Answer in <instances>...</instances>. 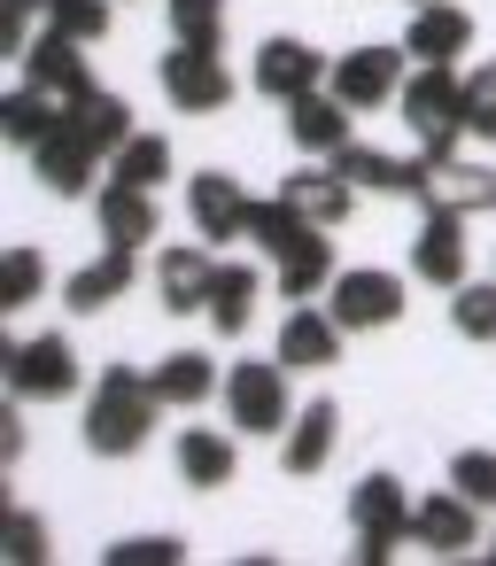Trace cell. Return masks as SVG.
Masks as SVG:
<instances>
[{
  "label": "cell",
  "instance_id": "6da1fadb",
  "mask_svg": "<svg viewBox=\"0 0 496 566\" xmlns=\"http://www.w3.org/2000/svg\"><path fill=\"white\" fill-rule=\"evenodd\" d=\"M156 419H163V396H156V380L148 373H133V365H102L94 373V396H86V450L94 458H140L148 450V434H156Z\"/></svg>",
  "mask_w": 496,
  "mask_h": 566
},
{
  "label": "cell",
  "instance_id": "7a4b0ae2",
  "mask_svg": "<svg viewBox=\"0 0 496 566\" xmlns=\"http://www.w3.org/2000/svg\"><path fill=\"white\" fill-rule=\"evenodd\" d=\"M395 109H403V125L419 133V148H426L434 164L457 156V140H465V78H457L450 63H411Z\"/></svg>",
  "mask_w": 496,
  "mask_h": 566
},
{
  "label": "cell",
  "instance_id": "3957f363",
  "mask_svg": "<svg viewBox=\"0 0 496 566\" xmlns=\"http://www.w3.org/2000/svg\"><path fill=\"white\" fill-rule=\"evenodd\" d=\"M349 543H357V566H388L403 543H411V489L395 473H365L349 489Z\"/></svg>",
  "mask_w": 496,
  "mask_h": 566
},
{
  "label": "cell",
  "instance_id": "277c9868",
  "mask_svg": "<svg viewBox=\"0 0 496 566\" xmlns=\"http://www.w3.org/2000/svg\"><path fill=\"white\" fill-rule=\"evenodd\" d=\"M287 365L279 357H241L225 365V427L233 434H287L295 419V396H287Z\"/></svg>",
  "mask_w": 496,
  "mask_h": 566
},
{
  "label": "cell",
  "instance_id": "5b68a950",
  "mask_svg": "<svg viewBox=\"0 0 496 566\" xmlns=\"http://www.w3.org/2000/svg\"><path fill=\"white\" fill-rule=\"evenodd\" d=\"M156 86H163V102H171L179 117H218V109L233 102L225 55H218V48H187V40H171V55L156 63Z\"/></svg>",
  "mask_w": 496,
  "mask_h": 566
},
{
  "label": "cell",
  "instance_id": "8992f818",
  "mask_svg": "<svg viewBox=\"0 0 496 566\" xmlns=\"http://www.w3.org/2000/svg\"><path fill=\"white\" fill-rule=\"evenodd\" d=\"M86 380L71 334H32V342H9V396L17 403H63L71 388Z\"/></svg>",
  "mask_w": 496,
  "mask_h": 566
},
{
  "label": "cell",
  "instance_id": "52a82bcc",
  "mask_svg": "<svg viewBox=\"0 0 496 566\" xmlns=\"http://www.w3.org/2000/svg\"><path fill=\"white\" fill-rule=\"evenodd\" d=\"M403 78H411V55H403V48H349V55H334V71H326V86H334L357 117L380 109V102H395Z\"/></svg>",
  "mask_w": 496,
  "mask_h": 566
},
{
  "label": "cell",
  "instance_id": "ba28073f",
  "mask_svg": "<svg viewBox=\"0 0 496 566\" xmlns=\"http://www.w3.org/2000/svg\"><path fill=\"white\" fill-rule=\"evenodd\" d=\"M326 311H334L349 334H380V326L403 318V280L380 272V264H357V272H341V280L326 287Z\"/></svg>",
  "mask_w": 496,
  "mask_h": 566
},
{
  "label": "cell",
  "instance_id": "9c48e42d",
  "mask_svg": "<svg viewBox=\"0 0 496 566\" xmlns=\"http://www.w3.org/2000/svg\"><path fill=\"white\" fill-rule=\"evenodd\" d=\"M102 164H109V156H102V148H94V140L71 125V109H63V125H55L40 148H32V179H40L48 195H63V202H71V195H94Z\"/></svg>",
  "mask_w": 496,
  "mask_h": 566
},
{
  "label": "cell",
  "instance_id": "30bf717a",
  "mask_svg": "<svg viewBox=\"0 0 496 566\" xmlns=\"http://www.w3.org/2000/svg\"><path fill=\"white\" fill-rule=\"evenodd\" d=\"M411 543L434 551V558H465V551H481V543H488V535H481V504L457 496V489L419 496V504H411Z\"/></svg>",
  "mask_w": 496,
  "mask_h": 566
},
{
  "label": "cell",
  "instance_id": "8fae6325",
  "mask_svg": "<svg viewBox=\"0 0 496 566\" xmlns=\"http://www.w3.org/2000/svg\"><path fill=\"white\" fill-rule=\"evenodd\" d=\"M326 71H334V63H326L310 40H287V32H279V40H264V48H256V63H249V86H256L264 102H279V109H287L295 94L326 86Z\"/></svg>",
  "mask_w": 496,
  "mask_h": 566
},
{
  "label": "cell",
  "instance_id": "7c38bea8",
  "mask_svg": "<svg viewBox=\"0 0 496 566\" xmlns=\"http://www.w3.org/2000/svg\"><path fill=\"white\" fill-rule=\"evenodd\" d=\"M187 226H194V241H210V249L241 241V233H249V187H241L233 171H194V179H187Z\"/></svg>",
  "mask_w": 496,
  "mask_h": 566
},
{
  "label": "cell",
  "instance_id": "4fadbf2b",
  "mask_svg": "<svg viewBox=\"0 0 496 566\" xmlns=\"http://www.w3.org/2000/svg\"><path fill=\"white\" fill-rule=\"evenodd\" d=\"M341 342H349V326L326 303H295L287 326H279V342H272V357L287 373H326V365H341Z\"/></svg>",
  "mask_w": 496,
  "mask_h": 566
},
{
  "label": "cell",
  "instance_id": "5bb4252c",
  "mask_svg": "<svg viewBox=\"0 0 496 566\" xmlns=\"http://www.w3.org/2000/svg\"><path fill=\"white\" fill-rule=\"evenodd\" d=\"M334 450H341V403L318 396V403H303V411L287 419V434H279V465H287L295 481H318V473L334 465Z\"/></svg>",
  "mask_w": 496,
  "mask_h": 566
},
{
  "label": "cell",
  "instance_id": "9a60e30c",
  "mask_svg": "<svg viewBox=\"0 0 496 566\" xmlns=\"http://www.w3.org/2000/svg\"><path fill=\"white\" fill-rule=\"evenodd\" d=\"M210 280H218L210 241H171V249L156 256V303H163L171 318H194V311L210 303Z\"/></svg>",
  "mask_w": 496,
  "mask_h": 566
},
{
  "label": "cell",
  "instance_id": "2e32d148",
  "mask_svg": "<svg viewBox=\"0 0 496 566\" xmlns=\"http://www.w3.org/2000/svg\"><path fill=\"white\" fill-rule=\"evenodd\" d=\"M24 78L40 86V94H55L63 109L78 102V94H94V71H86V40H71V32H40L32 40V55H24Z\"/></svg>",
  "mask_w": 496,
  "mask_h": 566
},
{
  "label": "cell",
  "instance_id": "e0dca14e",
  "mask_svg": "<svg viewBox=\"0 0 496 566\" xmlns=\"http://www.w3.org/2000/svg\"><path fill=\"white\" fill-rule=\"evenodd\" d=\"M403 55L457 71V55H473V17L457 0H426V9H411V24H403Z\"/></svg>",
  "mask_w": 496,
  "mask_h": 566
},
{
  "label": "cell",
  "instance_id": "ac0fdd59",
  "mask_svg": "<svg viewBox=\"0 0 496 566\" xmlns=\"http://www.w3.org/2000/svg\"><path fill=\"white\" fill-rule=\"evenodd\" d=\"M349 102L334 94V86H310V94H295L287 102V140L303 148V156H341L349 148Z\"/></svg>",
  "mask_w": 496,
  "mask_h": 566
},
{
  "label": "cell",
  "instance_id": "d6986e66",
  "mask_svg": "<svg viewBox=\"0 0 496 566\" xmlns=\"http://www.w3.org/2000/svg\"><path fill=\"white\" fill-rule=\"evenodd\" d=\"M94 226H102V241H133V249H148V241L163 233L156 187H133V179H109V187H94Z\"/></svg>",
  "mask_w": 496,
  "mask_h": 566
},
{
  "label": "cell",
  "instance_id": "ffe728a7",
  "mask_svg": "<svg viewBox=\"0 0 496 566\" xmlns=\"http://www.w3.org/2000/svg\"><path fill=\"white\" fill-rule=\"evenodd\" d=\"M411 280H426V287H465V218L457 210H426V226H419V241H411Z\"/></svg>",
  "mask_w": 496,
  "mask_h": 566
},
{
  "label": "cell",
  "instance_id": "44dd1931",
  "mask_svg": "<svg viewBox=\"0 0 496 566\" xmlns=\"http://www.w3.org/2000/svg\"><path fill=\"white\" fill-rule=\"evenodd\" d=\"M133 272H140V249H133V241H102V256L63 280V303H71V311H109V303L133 295Z\"/></svg>",
  "mask_w": 496,
  "mask_h": 566
},
{
  "label": "cell",
  "instance_id": "7402d4cb",
  "mask_svg": "<svg viewBox=\"0 0 496 566\" xmlns=\"http://www.w3.org/2000/svg\"><path fill=\"white\" fill-rule=\"evenodd\" d=\"M279 195H287L310 226H326V233H334V226H349V210H357V187H349L326 156H318V164H303V171H287V179H279Z\"/></svg>",
  "mask_w": 496,
  "mask_h": 566
},
{
  "label": "cell",
  "instance_id": "603a6c76",
  "mask_svg": "<svg viewBox=\"0 0 496 566\" xmlns=\"http://www.w3.org/2000/svg\"><path fill=\"white\" fill-rule=\"evenodd\" d=\"M341 280V264H334V241H326V226H310L287 256H272V287L287 295V303H318L326 287Z\"/></svg>",
  "mask_w": 496,
  "mask_h": 566
},
{
  "label": "cell",
  "instance_id": "cb8c5ba5",
  "mask_svg": "<svg viewBox=\"0 0 496 566\" xmlns=\"http://www.w3.org/2000/svg\"><path fill=\"white\" fill-rule=\"evenodd\" d=\"M156 396H163V411H202L210 396H225V373H218V357L210 349H171V357H156Z\"/></svg>",
  "mask_w": 496,
  "mask_h": 566
},
{
  "label": "cell",
  "instance_id": "d4e9b609",
  "mask_svg": "<svg viewBox=\"0 0 496 566\" xmlns=\"http://www.w3.org/2000/svg\"><path fill=\"white\" fill-rule=\"evenodd\" d=\"M171 458H179V481L187 489H233V473H241V450H233L225 427H179Z\"/></svg>",
  "mask_w": 496,
  "mask_h": 566
},
{
  "label": "cell",
  "instance_id": "484cf974",
  "mask_svg": "<svg viewBox=\"0 0 496 566\" xmlns=\"http://www.w3.org/2000/svg\"><path fill=\"white\" fill-rule=\"evenodd\" d=\"M419 210H457V218H488V210H496V171H488V164H465V156H450V164H434V179H426Z\"/></svg>",
  "mask_w": 496,
  "mask_h": 566
},
{
  "label": "cell",
  "instance_id": "4316f807",
  "mask_svg": "<svg viewBox=\"0 0 496 566\" xmlns=\"http://www.w3.org/2000/svg\"><path fill=\"white\" fill-rule=\"evenodd\" d=\"M256 295H264L256 264H218V280H210V303H202L210 334H218V342H241V334L256 326Z\"/></svg>",
  "mask_w": 496,
  "mask_h": 566
},
{
  "label": "cell",
  "instance_id": "83f0119b",
  "mask_svg": "<svg viewBox=\"0 0 496 566\" xmlns=\"http://www.w3.org/2000/svg\"><path fill=\"white\" fill-rule=\"evenodd\" d=\"M71 125H78V133L102 148V156H117V148L140 133V125H133V102H125V94H109V86L78 94V102H71Z\"/></svg>",
  "mask_w": 496,
  "mask_h": 566
},
{
  "label": "cell",
  "instance_id": "f1b7e54d",
  "mask_svg": "<svg viewBox=\"0 0 496 566\" xmlns=\"http://www.w3.org/2000/svg\"><path fill=\"white\" fill-rule=\"evenodd\" d=\"M55 125H63V102H55V94H40L32 78H24V86H17L9 102H0V133H9V140H17L24 156H32V148H40V140H48Z\"/></svg>",
  "mask_w": 496,
  "mask_h": 566
},
{
  "label": "cell",
  "instance_id": "f546056e",
  "mask_svg": "<svg viewBox=\"0 0 496 566\" xmlns=\"http://www.w3.org/2000/svg\"><path fill=\"white\" fill-rule=\"evenodd\" d=\"M303 233H310V218H303L287 195H264V202L249 195V233H241V241H256V256H287Z\"/></svg>",
  "mask_w": 496,
  "mask_h": 566
},
{
  "label": "cell",
  "instance_id": "4dcf8cb0",
  "mask_svg": "<svg viewBox=\"0 0 496 566\" xmlns=\"http://www.w3.org/2000/svg\"><path fill=\"white\" fill-rule=\"evenodd\" d=\"M109 179H133V187H163L171 179V140L163 133H133L117 156H109Z\"/></svg>",
  "mask_w": 496,
  "mask_h": 566
},
{
  "label": "cell",
  "instance_id": "1f68e13d",
  "mask_svg": "<svg viewBox=\"0 0 496 566\" xmlns=\"http://www.w3.org/2000/svg\"><path fill=\"white\" fill-rule=\"evenodd\" d=\"M163 17H171V40L225 55V0H163Z\"/></svg>",
  "mask_w": 496,
  "mask_h": 566
},
{
  "label": "cell",
  "instance_id": "d6a6232c",
  "mask_svg": "<svg viewBox=\"0 0 496 566\" xmlns=\"http://www.w3.org/2000/svg\"><path fill=\"white\" fill-rule=\"evenodd\" d=\"M40 295H48V256H40L32 241H17L9 264H0V303H9V311H32Z\"/></svg>",
  "mask_w": 496,
  "mask_h": 566
},
{
  "label": "cell",
  "instance_id": "836d02e7",
  "mask_svg": "<svg viewBox=\"0 0 496 566\" xmlns=\"http://www.w3.org/2000/svg\"><path fill=\"white\" fill-rule=\"evenodd\" d=\"M450 326H457L465 342H496V280L450 287Z\"/></svg>",
  "mask_w": 496,
  "mask_h": 566
},
{
  "label": "cell",
  "instance_id": "e575fe53",
  "mask_svg": "<svg viewBox=\"0 0 496 566\" xmlns=\"http://www.w3.org/2000/svg\"><path fill=\"white\" fill-rule=\"evenodd\" d=\"M0 558L9 566H48V520L40 512H9L0 520Z\"/></svg>",
  "mask_w": 496,
  "mask_h": 566
},
{
  "label": "cell",
  "instance_id": "d590c367",
  "mask_svg": "<svg viewBox=\"0 0 496 566\" xmlns=\"http://www.w3.org/2000/svg\"><path fill=\"white\" fill-rule=\"evenodd\" d=\"M40 9H48V24L55 32H71V40H109V0H40Z\"/></svg>",
  "mask_w": 496,
  "mask_h": 566
},
{
  "label": "cell",
  "instance_id": "8d00e7d4",
  "mask_svg": "<svg viewBox=\"0 0 496 566\" xmlns=\"http://www.w3.org/2000/svg\"><path fill=\"white\" fill-rule=\"evenodd\" d=\"M450 489L473 496L481 512H496V450H457L450 458Z\"/></svg>",
  "mask_w": 496,
  "mask_h": 566
},
{
  "label": "cell",
  "instance_id": "74e56055",
  "mask_svg": "<svg viewBox=\"0 0 496 566\" xmlns=\"http://www.w3.org/2000/svg\"><path fill=\"white\" fill-rule=\"evenodd\" d=\"M465 140H496V63L465 71Z\"/></svg>",
  "mask_w": 496,
  "mask_h": 566
},
{
  "label": "cell",
  "instance_id": "f35d334b",
  "mask_svg": "<svg viewBox=\"0 0 496 566\" xmlns=\"http://www.w3.org/2000/svg\"><path fill=\"white\" fill-rule=\"evenodd\" d=\"M102 558H109V566H179L187 543H179V535H117Z\"/></svg>",
  "mask_w": 496,
  "mask_h": 566
},
{
  "label": "cell",
  "instance_id": "ab89813d",
  "mask_svg": "<svg viewBox=\"0 0 496 566\" xmlns=\"http://www.w3.org/2000/svg\"><path fill=\"white\" fill-rule=\"evenodd\" d=\"M32 17H48L40 0H0V55H17V63L32 55V40H40V32H32Z\"/></svg>",
  "mask_w": 496,
  "mask_h": 566
},
{
  "label": "cell",
  "instance_id": "60d3db41",
  "mask_svg": "<svg viewBox=\"0 0 496 566\" xmlns=\"http://www.w3.org/2000/svg\"><path fill=\"white\" fill-rule=\"evenodd\" d=\"M0 458H9V465L24 458V419H17V411H9V419H0Z\"/></svg>",
  "mask_w": 496,
  "mask_h": 566
},
{
  "label": "cell",
  "instance_id": "b9f144b4",
  "mask_svg": "<svg viewBox=\"0 0 496 566\" xmlns=\"http://www.w3.org/2000/svg\"><path fill=\"white\" fill-rule=\"evenodd\" d=\"M488 558H496V527H488Z\"/></svg>",
  "mask_w": 496,
  "mask_h": 566
},
{
  "label": "cell",
  "instance_id": "7bdbcfd3",
  "mask_svg": "<svg viewBox=\"0 0 496 566\" xmlns=\"http://www.w3.org/2000/svg\"><path fill=\"white\" fill-rule=\"evenodd\" d=\"M411 9H426V0H411Z\"/></svg>",
  "mask_w": 496,
  "mask_h": 566
}]
</instances>
